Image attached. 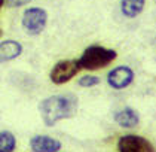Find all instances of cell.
Here are the masks:
<instances>
[{"label": "cell", "instance_id": "6da1fadb", "mask_svg": "<svg viewBox=\"0 0 156 152\" xmlns=\"http://www.w3.org/2000/svg\"><path fill=\"white\" fill-rule=\"evenodd\" d=\"M79 100L74 94H57L40 102L39 112L46 127H54L62 119H70L77 113Z\"/></svg>", "mask_w": 156, "mask_h": 152}, {"label": "cell", "instance_id": "7a4b0ae2", "mask_svg": "<svg viewBox=\"0 0 156 152\" xmlns=\"http://www.w3.org/2000/svg\"><path fill=\"white\" fill-rule=\"evenodd\" d=\"M118 58V52L112 48H106L101 45H89L80 55L79 63L85 70H100L112 64Z\"/></svg>", "mask_w": 156, "mask_h": 152}, {"label": "cell", "instance_id": "3957f363", "mask_svg": "<svg viewBox=\"0 0 156 152\" xmlns=\"http://www.w3.org/2000/svg\"><path fill=\"white\" fill-rule=\"evenodd\" d=\"M82 70L79 60H61L58 61L49 73V79L55 85H62L73 79Z\"/></svg>", "mask_w": 156, "mask_h": 152}, {"label": "cell", "instance_id": "277c9868", "mask_svg": "<svg viewBox=\"0 0 156 152\" xmlns=\"http://www.w3.org/2000/svg\"><path fill=\"white\" fill-rule=\"evenodd\" d=\"M48 24V12L42 8H28L23 13V27L30 36L40 35Z\"/></svg>", "mask_w": 156, "mask_h": 152}, {"label": "cell", "instance_id": "5b68a950", "mask_svg": "<svg viewBox=\"0 0 156 152\" xmlns=\"http://www.w3.org/2000/svg\"><path fill=\"white\" fill-rule=\"evenodd\" d=\"M119 152H156L153 143L138 134H125L118 140Z\"/></svg>", "mask_w": 156, "mask_h": 152}, {"label": "cell", "instance_id": "8992f818", "mask_svg": "<svg viewBox=\"0 0 156 152\" xmlns=\"http://www.w3.org/2000/svg\"><path fill=\"white\" fill-rule=\"evenodd\" d=\"M134 79H135L134 70L129 66H125V64L112 69L107 73V76H106V81H107L108 87L113 88V90H118V91L128 88L134 82Z\"/></svg>", "mask_w": 156, "mask_h": 152}, {"label": "cell", "instance_id": "52a82bcc", "mask_svg": "<svg viewBox=\"0 0 156 152\" xmlns=\"http://www.w3.org/2000/svg\"><path fill=\"white\" fill-rule=\"evenodd\" d=\"M30 148L33 152H58L61 149V142L45 134H37L30 139Z\"/></svg>", "mask_w": 156, "mask_h": 152}, {"label": "cell", "instance_id": "ba28073f", "mask_svg": "<svg viewBox=\"0 0 156 152\" xmlns=\"http://www.w3.org/2000/svg\"><path fill=\"white\" fill-rule=\"evenodd\" d=\"M115 122L122 127V128H135L140 124V115L135 109H132L129 106L122 107L115 113Z\"/></svg>", "mask_w": 156, "mask_h": 152}, {"label": "cell", "instance_id": "9c48e42d", "mask_svg": "<svg viewBox=\"0 0 156 152\" xmlns=\"http://www.w3.org/2000/svg\"><path fill=\"white\" fill-rule=\"evenodd\" d=\"M23 54V45L16 40L8 39L0 43V63H8Z\"/></svg>", "mask_w": 156, "mask_h": 152}, {"label": "cell", "instance_id": "30bf717a", "mask_svg": "<svg viewBox=\"0 0 156 152\" xmlns=\"http://www.w3.org/2000/svg\"><path fill=\"white\" fill-rule=\"evenodd\" d=\"M146 0H120V12L126 18H135L144 11Z\"/></svg>", "mask_w": 156, "mask_h": 152}, {"label": "cell", "instance_id": "8fae6325", "mask_svg": "<svg viewBox=\"0 0 156 152\" xmlns=\"http://www.w3.org/2000/svg\"><path fill=\"white\" fill-rule=\"evenodd\" d=\"M16 148V139L11 131H0V152H13Z\"/></svg>", "mask_w": 156, "mask_h": 152}, {"label": "cell", "instance_id": "7c38bea8", "mask_svg": "<svg viewBox=\"0 0 156 152\" xmlns=\"http://www.w3.org/2000/svg\"><path fill=\"white\" fill-rule=\"evenodd\" d=\"M100 82L101 81H100L98 76H94V75H85V76H82V78L77 81V83H79L82 88H92V87H97Z\"/></svg>", "mask_w": 156, "mask_h": 152}, {"label": "cell", "instance_id": "4fadbf2b", "mask_svg": "<svg viewBox=\"0 0 156 152\" xmlns=\"http://www.w3.org/2000/svg\"><path fill=\"white\" fill-rule=\"evenodd\" d=\"M30 2L31 0H5L6 6H9V8H21V6L28 5Z\"/></svg>", "mask_w": 156, "mask_h": 152}, {"label": "cell", "instance_id": "5bb4252c", "mask_svg": "<svg viewBox=\"0 0 156 152\" xmlns=\"http://www.w3.org/2000/svg\"><path fill=\"white\" fill-rule=\"evenodd\" d=\"M3 3H5V0H0V9H2V6H3Z\"/></svg>", "mask_w": 156, "mask_h": 152}, {"label": "cell", "instance_id": "9a60e30c", "mask_svg": "<svg viewBox=\"0 0 156 152\" xmlns=\"http://www.w3.org/2000/svg\"><path fill=\"white\" fill-rule=\"evenodd\" d=\"M2 36H3V32H2V28H0V37H2Z\"/></svg>", "mask_w": 156, "mask_h": 152}]
</instances>
